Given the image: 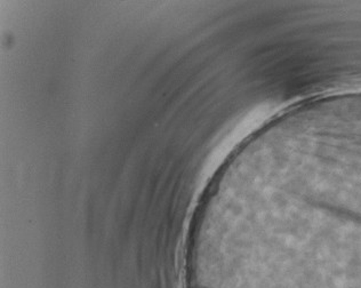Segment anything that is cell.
<instances>
[{"label": "cell", "instance_id": "obj_1", "mask_svg": "<svg viewBox=\"0 0 361 288\" xmlns=\"http://www.w3.org/2000/svg\"><path fill=\"white\" fill-rule=\"evenodd\" d=\"M192 288H197V287H192Z\"/></svg>", "mask_w": 361, "mask_h": 288}]
</instances>
